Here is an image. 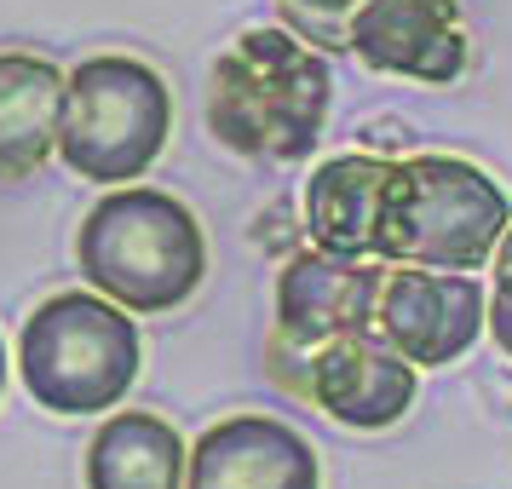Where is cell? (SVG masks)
I'll return each instance as SVG.
<instances>
[{
  "mask_svg": "<svg viewBox=\"0 0 512 489\" xmlns=\"http://www.w3.org/2000/svg\"><path fill=\"white\" fill-rule=\"evenodd\" d=\"M334 110V70L288 24L242 29L213 58L208 133L248 162H305Z\"/></svg>",
  "mask_w": 512,
  "mask_h": 489,
  "instance_id": "6da1fadb",
  "label": "cell"
},
{
  "mask_svg": "<svg viewBox=\"0 0 512 489\" xmlns=\"http://www.w3.org/2000/svg\"><path fill=\"white\" fill-rule=\"evenodd\" d=\"M81 282L133 317H162L208 277V231L202 219L156 185H110L75 231Z\"/></svg>",
  "mask_w": 512,
  "mask_h": 489,
  "instance_id": "7a4b0ae2",
  "label": "cell"
},
{
  "mask_svg": "<svg viewBox=\"0 0 512 489\" xmlns=\"http://www.w3.org/2000/svg\"><path fill=\"white\" fill-rule=\"evenodd\" d=\"M139 369V317L98 288H58L18 328V380L47 415H110L139 386Z\"/></svg>",
  "mask_w": 512,
  "mask_h": 489,
  "instance_id": "3957f363",
  "label": "cell"
},
{
  "mask_svg": "<svg viewBox=\"0 0 512 489\" xmlns=\"http://www.w3.org/2000/svg\"><path fill=\"white\" fill-rule=\"evenodd\" d=\"M512 225V202L489 167L443 150L392 162L374 259L426 271H484Z\"/></svg>",
  "mask_w": 512,
  "mask_h": 489,
  "instance_id": "277c9868",
  "label": "cell"
},
{
  "mask_svg": "<svg viewBox=\"0 0 512 489\" xmlns=\"http://www.w3.org/2000/svg\"><path fill=\"white\" fill-rule=\"evenodd\" d=\"M173 139V87L133 52H93L70 70L58 162L87 185H133Z\"/></svg>",
  "mask_w": 512,
  "mask_h": 489,
  "instance_id": "5b68a950",
  "label": "cell"
},
{
  "mask_svg": "<svg viewBox=\"0 0 512 489\" xmlns=\"http://www.w3.org/2000/svg\"><path fill=\"white\" fill-rule=\"evenodd\" d=\"M386 259H346L328 248H305L277 271V328H271V380L288 392L311 386V351L374 328Z\"/></svg>",
  "mask_w": 512,
  "mask_h": 489,
  "instance_id": "8992f818",
  "label": "cell"
},
{
  "mask_svg": "<svg viewBox=\"0 0 512 489\" xmlns=\"http://www.w3.org/2000/svg\"><path fill=\"white\" fill-rule=\"evenodd\" d=\"M489 294L472 271H426V265H386L374 334H386L415 369H449L484 340Z\"/></svg>",
  "mask_w": 512,
  "mask_h": 489,
  "instance_id": "52a82bcc",
  "label": "cell"
},
{
  "mask_svg": "<svg viewBox=\"0 0 512 489\" xmlns=\"http://www.w3.org/2000/svg\"><path fill=\"white\" fill-rule=\"evenodd\" d=\"M346 52L374 75L455 87L472 64V29L461 0H363L346 24Z\"/></svg>",
  "mask_w": 512,
  "mask_h": 489,
  "instance_id": "ba28073f",
  "label": "cell"
},
{
  "mask_svg": "<svg viewBox=\"0 0 512 489\" xmlns=\"http://www.w3.org/2000/svg\"><path fill=\"white\" fill-rule=\"evenodd\" d=\"M305 397L323 409L334 426L351 432H386L415 409L420 397V369L386 334H340L328 346L311 351V386Z\"/></svg>",
  "mask_w": 512,
  "mask_h": 489,
  "instance_id": "9c48e42d",
  "label": "cell"
},
{
  "mask_svg": "<svg viewBox=\"0 0 512 489\" xmlns=\"http://www.w3.org/2000/svg\"><path fill=\"white\" fill-rule=\"evenodd\" d=\"M185 489H323V461L277 415H225L190 443Z\"/></svg>",
  "mask_w": 512,
  "mask_h": 489,
  "instance_id": "30bf717a",
  "label": "cell"
},
{
  "mask_svg": "<svg viewBox=\"0 0 512 489\" xmlns=\"http://www.w3.org/2000/svg\"><path fill=\"white\" fill-rule=\"evenodd\" d=\"M386 185H392V162L374 156V150L323 156L311 167L305 196H300L311 248H328V254H346V259H374Z\"/></svg>",
  "mask_w": 512,
  "mask_h": 489,
  "instance_id": "8fae6325",
  "label": "cell"
},
{
  "mask_svg": "<svg viewBox=\"0 0 512 489\" xmlns=\"http://www.w3.org/2000/svg\"><path fill=\"white\" fill-rule=\"evenodd\" d=\"M70 75L35 52H0V179H35L58 156Z\"/></svg>",
  "mask_w": 512,
  "mask_h": 489,
  "instance_id": "7c38bea8",
  "label": "cell"
},
{
  "mask_svg": "<svg viewBox=\"0 0 512 489\" xmlns=\"http://www.w3.org/2000/svg\"><path fill=\"white\" fill-rule=\"evenodd\" d=\"M87 489H185L190 443L150 409H110L87 443Z\"/></svg>",
  "mask_w": 512,
  "mask_h": 489,
  "instance_id": "4fadbf2b",
  "label": "cell"
},
{
  "mask_svg": "<svg viewBox=\"0 0 512 489\" xmlns=\"http://www.w3.org/2000/svg\"><path fill=\"white\" fill-rule=\"evenodd\" d=\"M489 334L512 357V265H495V294H489Z\"/></svg>",
  "mask_w": 512,
  "mask_h": 489,
  "instance_id": "5bb4252c",
  "label": "cell"
},
{
  "mask_svg": "<svg viewBox=\"0 0 512 489\" xmlns=\"http://www.w3.org/2000/svg\"><path fill=\"white\" fill-rule=\"evenodd\" d=\"M282 6H300V12H323V18H351L363 0H282Z\"/></svg>",
  "mask_w": 512,
  "mask_h": 489,
  "instance_id": "9a60e30c",
  "label": "cell"
},
{
  "mask_svg": "<svg viewBox=\"0 0 512 489\" xmlns=\"http://www.w3.org/2000/svg\"><path fill=\"white\" fill-rule=\"evenodd\" d=\"M0 397H6V340H0Z\"/></svg>",
  "mask_w": 512,
  "mask_h": 489,
  "instance_id": "2e32d148",
  "label": "cell"
}]
</instances>
